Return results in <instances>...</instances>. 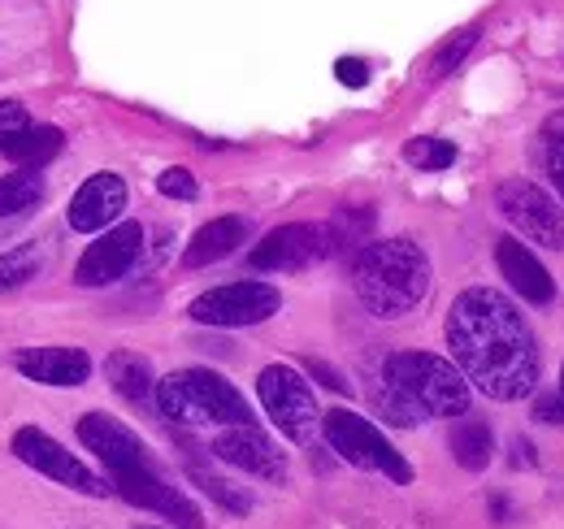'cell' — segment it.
I'll return each instance as SVG.
<instances>
[{
	"label": "cell",
	"instance_id": "cell-23",
	"mask_svg": "<svg viewBox=\"0 0 564 529\" xmlns=\"http://www.w3.org/2000/svg\"><path fill=\"white\" fill-rule=\"evenodd\" d=\"M404 161L413 165V170H425V174H438V170H447V165H456V143L452 139H409V148H404Z\"/></svg>",
	"mask_w": 564,
	"mask_h": 529
},
{
	"label": "cell",
	"instance_id": "cell-16",
	"mask_svg": "<svg viewBox=\"0 0 564 529\" xmlns=\"http://www.w3.org/2000/svg\"><path fill=\"white\" fill-rule=\"evenodd\" d=\"M13 369L40 387H83L91 378V356L83 347H26L13 356Z\"/></svg>",
	"mask_w": 564,
	"mask_h": 529
},
{
	"label": "cell",
	"instance_id": "cell-11",
	"mask_svg": "<svg viewBox=\"0 0 564 529\" xmlns=\"http://www.w3.org/2000/svg\"><path fill=\"white\" fill-rule=\"evenodd\" d=\"M109 482H113V490H118L127 504H135V508H148V512H156V517H165V521H174V526H183V529L205 526L200 508H196L178 486H170L152 464L118 468V473H109Z\"/></svg>",
	"mask_w": 564,
	"mask_h": 529
},
{
	"label": "cell",
	"instance_id": "cell-15",
	"mask_svg": "<svg viewBox=\"0 0 564 529\" xmlns=\"http://www.w3.org/2000/svg\"><path fill=\"white\" fill-rule=\"evenodd\" d=\"M127 208V183L118 174H91L70 199V230L78 235H96L105 226H113Z\"/></svg>",
	"mask_w": 564,
	"mask_h": 529
},
{
	"label": "cell",
	"instance_id": "cell-21",
	"mask_svg": "<svg viewBox=\"0 0 564 529\" xmlns=\"http://www.w3.org/2000/svg\"><path fill=\"white\" fill-rule=\"evenodd\" d=\"M491 452H495V439L482 421L465 417V421H456V425H452V456H456L460 468L482 473V468L491 464Z\"/></svg>",
	"mask_w": 564,
	"mask_h": 529
},
{
	"label": "cell",
	"instance_id": "cell-30",
	"mask_svg": "<svg viewBox=\"0 0 564 529\" xmlns=\"http://www.w3.org/2000/svg\"><path fill=\"white\" fill-rule=\"evenodd\" d=\"M22 127H31L26 105H18V100H0V143H4L9 134H18Z\"/></svg>",
	"mask_w": 564,
	"mask_h": 529
},
{
	"label": "cell",
	"instance_id": "cell-18",
	"mask_svg": "<svg viewBox=\"0 0 564 529\" xmlns=\"http://www.w3.org/2000/svg\"><path fill=\"white\" fill-rule=\"evenodd\" d=\"M243 239H248V222H243V217H213V222H205V226L192 235V244H187V252H183V264H187V269H205V264L230 257Z\"/></svg>",
	"mask_w": 564,
	"mask_h": 529
},
{
	"label": "cell",
	"instance_id": "cell-8",
	"mask_svg": "<svg viewBox=\"0 0 564 529\" xmlns=\"http://www.w3.org/2000/svg\"><path fill=\"white\" fill-rule=\"evenodd\" d=\"M279 309H282L279 287H270V282H226V287L205 291L192 304V322L217 326V331H239V326L270 322Z\"/></svg>",
	"mask_w": 564,
	"mask_h": 529
},
{
	"label": "cell",
	"instance_id": "cell-17",
	"mask_svg": "<svg viewBox=\"0 0 564 529\" xmlns=\"http://www.w3.org/2000/svg\"><path fill=\"white\" fill-rule=\"evenodd\" d=\"M495 261H499V273L508 278V287H512L521 300H530V304H539V309H547V304L556 300L552 273L543 269V261H539L525 244L499 239V244H495Z\"/></svg>",
	"mask_w": 564,
	"mask_h": 529
},
{
	"label": "cell",
	"instance_id": "cell-12",
	"mask_svg": "<svg viewBox=\"0 0 564 529\" xmlns=\"http://www.w3.org/2000/svg\"><path fill=\"white\" fill-rule=\"evenodd\" d=\"M143 252V226L140 222H118L113 230H105L96 244H87V252L74 264V282L78 287H109L118 278L131 273V264Z\"/></svg>",
	"mask_w": 564,
	"mask_h": 529
},
{
	"label": "cell",
	"instance_id": "cell-10",
	"mask_svg": "<svg viewBox=\"0 0 564 529\" xmlns=\"http://www.w3.org/2000/svg\"><path fill=\"white\" fill-rule=\"evenodd\" d=\"M495 208L521 230V235H530L534 244H543V248H564V213L556 208V199L547 196L543 187H534V183H525V179H508V183H499L495 187Z\"/></svg>",
	"mask_w": 564,
	"mask_h": 529
},
{
	"label": "cell",
	"instance_id": "cell-32",
	"mask_svg": "<svg viewBox=\"0 0 564 529\" xmlns=\"http://www.w3.org/2000/svg\"><path fill=\"white\" fill-rule=\"evenodd\" d=\"M308 374H317L322 378V387H330V391H339V396H348L352 387L344 382V374H335L330 365H322V360H308Z\"/></svg>",
	"mask_w": 564,
	"mask_h": 529
},
{
	"label": "cell",
	"instance_id": "cell-31",
	"mask_svg": "<svg viewBox=\"0 0 564 529\" xmlns=\"http://www.w3.org/2000/svg\"><path fill=\"white\" fill-rule=\"evenodd\" d=\"M335 74H339L344 87H365V83H369V66H365L360 57H339V62H335Z\"/></svg>",
	"mask_w": 564,
	"mask_h": 529
},
{
	"label": "cell",
	"instance_id": "cell-29",
	"mask_svg": "<svg viewBox=\"0 0 564 529\" xmlns=\"http://www.w3.org/2000/svg\"><path fill=\"white\" fill-rule=\"evenodd\" d=\"M534 421H539V425H564L561 391H539V396H534Z\"/></svg>",
	"mask_w": 564,
	"mask_h": 529
},
{
	"label": "cell",
	"instance_id": "cell-14",
	"mask_svg": "<svg viewBox=\"0 0 564 529\" xmlns=\"http://www.w3.org/2000/svg\"><path fill=\"white\" fill-rule=\"evenodd\" d=\"M213 456L243 468V473H252V477H265V482H282L286 477V456L257 425H226L213 439Z\"/></svg>",
	"mask_w": 564,
	"mask_h": 529
},
{
	"label": "cell",
	"instance_id": "cell-27",
	"mask_svg": "<svg viewBox=\"0 0 564 529\" xmlns=\"http://www.w3.org/2000/svg\"><path fill=\"white\" fill-rule=\"evenodd\" d=\"M192 477L200 482V490H205L209 499H217V504H221L226 512H239V517H243V512L252 508V499H248V495H239V490H235L230 482H221V477H213V473H205V468H192Z\"/></svg>",
	"mask_w": 564,
	"mask_h": 529
},
{
	"label": "cell",
	"instance_id": "cell-9",
	"mask_svg": "<svg viewBox=\"0 0 564 529\" xmlns=\"http://www.w3.org/2000/svg\"><path fill=\"white\" fill-rule=\"evenodd\" d=\"M9 452L26 464V468H35V473H44V477H53V482H62V486H70L78 495H109V486H105L87 464L78 461L74 452H66L57 439H48L40 425L13 430Z\"/></svg>",
	"mask_w": 564,
	"mask_h": 529
},
{
	"label": "cell",
	"instance_id": "cell-6",
	"mask_svg": "<svg viewBox=\"0 0 564 529\" xmlns=\"http://www.w3.org/2000/svg\"><path fill=\"white\" fill-rule=\"evenodd\" d=\"M257 396H261L265 417L291 443H313V434L322 430V408L308 391V382L291 365H265L257 374Z\"/></svg>",
	"mask_w": 564,
	"mask_h": 529
},
{
	"label": "cell",
	"instance_id": "cell-22",
	"mask_svg": "<svg viewBox=\"0 0 564 529\" xmlns=\"http://www.w3.org/2000/svg\"><path fill=\"white\" fill-rule=\"evenodd\" d=\"M44 199V179L40 170H13V174H0V217H18V213H31L40 208Z\"/></svg>",
	"mask_w": 564,
	"mask_h": 529
},
{
	"label": "cell",
	"instance_id": "cell-26",
	"mask_svg": "<svg viewBox=\"0 0 564 529\" xmlns=\"http://www.w3.org/2000/svg\"><path fill=\"white\" fill-rule=\"evenodd\" d=\"M539 165L547 170V179L556 183V192L564 196V127H552V131H543L539 139Z\"/></svg>",
	"mask_w": 564,
	"mask_h": 529
},
{
	"label": "cell",
	"instance_id": "cell-28",
	"mask_svg": "<svg viewBox=\"0 0 564 529\" xmlns=\"http://www.w3.org/2000/svg\"><path fill=\"white\" fill-rule=\"evenodd\" d=\"M156 192L170 199H196L200 196V187H196V179L183 170V165H174V170H165L161 179H156Z\"/></svg>",
	"mask_w": 564,
	"mask_h": 529
},
{
	"label": "cell",
	"instance_id": "cell-1",
	"mask_svg": "<svg viewBox=\"0 0 564 529\" xmlns=\"http://www.w3.org/2000/svg\"><path fill=\"white\" fill-rule=\"evenodd\" d=\"M447 347L456 369L487 399L512 403L534 396L539 387V347L525 317L508 295L491 287H469L452 300L447 313Z\"/></svg>",
	"mask_w": 564,
	"mask_h": 529
},
{
	"label": "cell",
	"instance_id": "cell-3",
	"mask_svg": "<svg viewBox=\"0 0 564 529\" xmlns=\"http://www.w3.org/2000/svg\"><path fill=\"white\" fill-rule=\"evenodd\" d=\"M382 387L400 399L417 421L425 417H465L474 387L469 378L430 352H391L382 360Z\"/></svg>",
	"mask_w": 564,
	"mask_h": 529
},
{
	"label": "cell",
	"instance_id": "cell-19",
	"mask_svg": "<svg viewBox=\"0 0 564 529\" xmlns=\"http://www.w3.org/2000/svg\"><path fill=\"white\" fill-rule=\"evenodd\" d=\"M62 148H66V134L57 131V127H22V131L9 134V139L0 143V152H4L13 165H22V170L48 165Z\"/></svg>",
	"mask_w": 564,
	"mask_h": 529
},
{
	"label": "cell",
	"instance_id": "cell-7",
	"mask_svg": "<svg viewBox=\"0 0 564 529\" xmlns=\"http://www.w3.org/2000/svg\"><path fill=\"white\" fill-rule=\"evenodd\" d=\"M339 252V239L330 230V222H286L274 226L257 248L248 264L261 273H291V269H308V264L326 261Z\"/></svg>",
	"mask_w": 564,
	"mask_h": 529
},
{
	"label": "cell",
	"instance_id": "cell-33",
	"mask_svg": "<svg viewBox=\"0 0 564 529\" xmlns=\"http://www.w3.org/2000/svg\"><path fill=\"white\" fill-rule=\"evenodd\" d=\"M530 452H534V447H530L525 439H517V464H525V468H530V464H534V456H530Z\"/></svg>",
	"mask_w": 564,
	"mask_h": 529
},
{
	"label": "cell",
	"instance_id": "cell-2",
	"mask_svg": "<svg viewBox=\"0 0 564 529\" xmlns=\"http://www.w3.org/2000/svg\"><path fill=\"white\" fill-rule=\"evenodd\" d=\"M356 300L382 317H409L430 295V257L413 239H369L352 257Z\"/></svg>",
	"mask_w": 564,
	"mask_h": 529
},
{
	"label": "cell",
	"instance_id": "cell-5",
	"mask_svg": "<svg viewBox=\"0 0 564 529\" xmlns=\"http://www.w3.org/2000/svg\"><path fill=\"white\" fill-rule=\"evenodd\" d=\"M322 434H326V443H330V452H335L339 461L356 464V468H369V473H382V477H391V482H400V486L413 482V464L404 461V456L387 443V434H382L373 421H365L360 412H348V408L326 412V417H322Z\"/></svg>",
	"mask_w": 564,
	"mask_h": 529
},
{
	"label": "cell",
	"instance_id": "cell-34",
	"mask_svg": "<svg viewBox=\"0 0 564 529\" xmlns=\"http://www.w3.org/2000/svg\"><path fill=\"white\" fill-rule=\"evenodd\" d=\"M561 396H564V365H561Z\"/></svg>",
	"mask_w": 564,
	"mask_h": 529
},
{
	"label": "cell",
	"instance_id": "cell-20",
	"mask_svg": "<svg viewBox=\"0 0 564 529\" xmlns=\"http://www.w3.org/2000/svg\"><path fill=\"white\" fill-rule=\"evenodd\" d=\"M105 378L118 396H127L131 403H143V399L156 396V378H152V365L140 352H109L105 360Z\"/></svg>",
	"mask_w": 564,
	"mask_h": 529
},
{
	"label": "cell",
	"instance_id": "cell-24",
	"mask_svg": "<svg viewBox=\"0 0 564 529\" xmlns=\"http://www.w3.org/2000/svg\"><path fill=\"white\" fill-rule=\"evenodd\" d=\"M40 273V252L35 248H13L0 257V291H13V287H26L31 278Z\"/></svg>",
	"mask_w": 564,
	"mask_h": 529
},
{
	"label": "cell",
	"instance_id": "cell-4",
	"mask_svg": "<svg viewBox=\"0 0 564 529\" xmlns=\"http://www.w3.org/2000/svg\"><path fill=\"white\" fill-rule=\"evenodd\" d=\"M156 408L174 425H252L248 399L213 369H178L161 378Z\"/></svg>",
	"mask_w": 564,
	"mask_h": 529
},
{
	"label": "cell",
	"instance_id": "cell-13",
	"mask_svg": "<svg viewBox=\"0 0 564 529\" xmlns=\"http://www.w3.org/2000/svg\"><path fill=\"white\" fill-rule=\"evenodd\" d=\"M74 434H78V443H83L96 461L105 464L109 473L152 464L148 461V447H143L140 434H135V430H127V425H122L118 417H109V412H87V417H78Z\"/></svg>",
	"mask_w": 564,
	"mask_h": 529
},
{
	"label": "cell",
	"instance_id": "cell-25",
	"mask_svg": "<svg viewBox=\"0 0 564 529\" xmlns=\"http://www.w3.org/2000/svg\"><path fill=\"white\" fill-rule=\"evenodd\" d=\"M474 44H478V26H465V31H456V35H452V40H447V44L434 53V66H430V74H434V78H447L452 69H456L460 62H465V57H469V48H474Z\"/></svg>",
	"mask_w": 564,
	"mask_h": 529
}]
</instances>
